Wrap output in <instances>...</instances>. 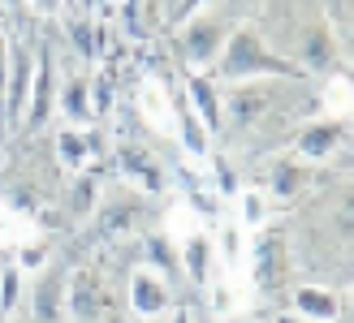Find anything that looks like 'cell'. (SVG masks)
<instances>
[{
  "label": "cell",
  "mask_w": 354,
  "mask_h": 323,
  "mask_svg": "<svg viewBox=\"0 0 354 323\" xmlns=\"http://www.w3.org/2000/svg\"><path fill=\"white\" fill-rule=\"evenodd\" d=\"M212 78H216V86H234V82H255V78H298V69L268 48L255 17H238L229 26V39L221 48L216 65H212Z\"/></svg>",
  "instance_id": "1"
},
{
  "label": "cell",
  "mask_w": 354,
  "mask_h": 323,
  "mask_svg": "<svg viewBox=\"0 0 354 323\" xmlns=\"http://www.w3.org/2000/svg\"><path fill=\"white\" fill-rule=\"evenodd\" d=\"M234 22L238 17H229L225 0L221 5H203V9L186 13L182 22H173V57H177V65H182L186 74H212V65H216Z\"/></svg>",
  "instance_id": "2"
},
{
  "label": "cell",
  "mask_w": 354,
  "mask_h": 323,
  "mask_svg": "<svg viewBox=\"0 0 354 323\" xmlns=\"http://www.w3.org/2000/svg\"><path fill=\"white\" fill-rule=\"evenodd\" d=\"M246 263H251V284L263 293V297H286V276H290V246L286 237L263 224L259 233H251V242H246Z\"/></svg>",
  "instance_id": "3"
},
{
  "label": "cell",
  "mask_w": 354,
  "mask_h": 323,
  "mask_svg": "<svg viewBox=\"0 0 354 323\" xmlns=\"http://www.w3.org/2000/svg\"><path fill=\"white\" fill-rule=\"evenodd\" d=\"M113 164L121 173V182H126V190L134 194H147V199H156V194H165L169 190V168H165V159L156 155L151 147H143V142H134V138H121L113 142Z\"/></svg>",
  "instance_id": "4"
},
{
  "label": "cell",
  "mask_w": 354,
  "mask_h": 323,
  "mask_svg": "<svg viewBox=\"0 0 354 323\" xmlns=\"http://www.w3.org/2000/svg\"><path fill=\"white\" fill-rule=\"evenodd\" d=\"M350 147V117H307L290 138V151L307 164H324L333 155H346Z\"/></svg>",
  "instance_id": "5"
},
{
  "label": "cell",
  "mask_w": 354,
  "mask_h": 323,
  "mask_svg": "<svg viewBox=\"0 0 354 323\" xmlns=\"http://www.w3.org/2000/svg\"><path fill=\"white\" fill-rule=\"evenodd\" d=\"M57 117V43H35V78L22 117V134H39Z\"/></svg>",
  "instance_id": "6"
},
{
  "label": "cell",
  "mask_w": 354,
  "mask_h": 323,
  "mask_svg": "<svg viewBox=\"0 0 354 323\" xmlns=\"http://www.w3.org/2000/svg\"><path fill=\"white\" fill-rule=\"evenodd\" d=\"M30 78H35V43H17L9 52V78H5V99H0V130L5 134H22V117H26V99H30Z\"/></svg>",
  "instance_id": "7"
},
{
  "label": "cell",
  "mask_w": 354,
  "mask_h": 323,
  "mask_svg": "<svg viewBox=\"0 0 354 323\" xmlns=\"http://www.w3.org/2000/svg\"><path fill=\"white\" fill-rule=\"evenodd\" d=\"M177 306V293H173V280L160 276L156 267H130L126 272V311L134 319H165Z\"/></svg>",
  "instance_id": "8"
},
{
  "label": "cell",
  "mask_w": 354,
  "mask_h": 323,
  "mask_svg": "<svg viewBox=\"0 0 354 323\" xmlns=\"http://www.w3.org/2000/svg\"><path fill=\"white\" fill-rule=\"evenodd\" d=\"M57 117L61 125H100L91 108V65H61L57 61Z\"/></svg>",
  "instance_id": "9"
},
{
  "label": "cell",
  "mask_w": 354,
  "mask_h": 323,
  "mask_svg": "<svg viewBox=\"0 0 354 323\" xmlns=\"http://www.w3.org/2000/svg\"><path fill=\"white\" fill-rule=\"evenodd\" d=\"M104 315V276L100 267L78 263L65 272V323H100Z\"/></svg>",
  "instance_id": "10"
},
{
  "label": "cell",
  "mask_w": 354,
  "mask_h": 323,
  "mask_svg": "<svg viewBox=\"0 0 354 323\" xmlns=\"http://www.w3.org/2000/svg\"><path fill=\"white\" fill-rule=\"evenodd\" d=\"M26 319L30 323H65V267L44 263L26 276Z\"/></svg>",
  "instance_id": "11"
},
{
  "label": "cell",
  "mask_w": 354,
  "mask_h": 323,
  "mask_svg": "<svg viewBox=\"0 0 354 323\" xmlns=\"http://www.w3.org/2000/svg\"><path fill=\"white\" fill-rule=\"evenodd\" d=\"M311 186H315V164L298 159L294 151L277 155L268 164V173H263V182H259V190L268 194V203H298L311 194Z\"/></svg>",
  "instance_id": "12"
},
{
  "label": "cell",
  "mask_w": 354,
  "mask_h": 323,
  "mask_svg": "<svg viewBox=\"0 0 354 323\" xmlns=\"http://www.w3.org/2000/svg\"><path fill=\"white\" fill-rule=\"evenodd\" d=\"M104 138L95 125H57V134H52V151H57V168L65 173H82L91 168L95 159H104Z\"/></svg>",
  "instance_id": "13"
},
{
  "label": "cell",
  "mask_w": 354,
  "mask_h": 323,
  "mask_svg": "<svg viewBox=\"0 0 354 323\" xmlns=\"http://www.w3.org/2000/svg\"><path fill=\"white\" fill-rule=\"evenodd\" d=\"M286 306L294 315H303L311 323H346V289L337 284H290L286 289Z\"/></svg>",
  "instance_id": "14"
},
{
  "label": "cell",
  "mask_w": 354,
  "mask_h": 323,
  "mask_svg": "<svg viewBox=\"0 0 354 323\" xmlns=\"http://www.w3.org/2000/svg\"><path fill=\"white\" fill-rule=\"evenodd\" d=\"M177 272H182L194 289H203L216 272V250H212V233L190 228L186 237H177Z\"/></svg>",
  "instance_id": "15"
},
{
  "label": "cell",
  "mask_w": 354,
  "mask_h": 323,
  "mask_svg": "<svg viewBox=\"0 0 354 323\" xmlns=\"http://www.w3.org/2000/svg\"><path fill=\"white\" fill-rule=\"evenodd\" d=\"M182 104L207 125V134H221V86L212 74H186L182 69Z\"/></svg>",
  "instance_id": "16"
},
{
  "label": "cell",
  "mask_w": 354,
  "mask_h": 323,
  "mask_svg": "<svg viewBox=\"0 0 354 323\" xmlns=\"http://www.w3.org/2000/svg\"><path fill=\"white\" fill-rule=\"evenodd\" d=\"M173 104H177V95L169 91L160 78H143V82H138L134 112H143V125L151 134H169L173 138Z\"/></svg>",
  "instance_id": "17"
},
{
  "label": "cell",
  "mask_w": 354,
  "mask_h": 323,
  "mask_svg": "<svg viewBox=\"0 0 354 323\" xmlns=\"http://www.w3.org/2000/svg\"><path fill=\"white\" fill-rule=\"evenodd\" d=\"M100 203H104V182H100V173H91V168L69 173V186H65V211H69V220L86 224V220L100 211Z\"/></svg>",
  "instance_id": "18"
},
{
  "label": "cell",
  "mask_w": 354,
  "mask_h": 323,
  "mask_svg": "<svg viewBox=\"0 0 354 323\" xmlns=\"http://www.w3.org/2000/svg\"><path fill=\"white\" fill-rule=\"evenodd\" d=\"M173 138H177V147L186 151V159H194V164H203V159L212 155V134H207V125L182 104V95H177V104H173Z\"/></svg>",
  "instance_id": "19"
},
{
  "label": "cell",
  "mask_w": 354,
  "mask_h": 323,
  "mask_svg": "<svg viewBox=\"0 0 354 323\" xmlns=\"http://www.w3.org/2000/svg\"><path fill=\"white\" fill-rule=\"evenodd\" d=\"M246 242H251V233H246L238 220H229L216 228V237H212V250H216V263L225 272H242L246 267Z\"/></svg>",
  "instance_id": "20"
},
{
  "label": "cell",
  "mask_w": 354,
  "mask_h": 323,
  "mask_svg": "<svg viewBox=\"0 0 354 323\" xmlns=\"http://www.w3.org/2000/svg\"><path fill=\"white\" fill-rule=\"evenodd\" d=\"M234 203H238V224L246 233H259L263 224H272V203H268V194L259 186H242L234 194Z\"/></svg>",
  "instance_id": "21"
},
{
  "label": "cell",
  "mask_w": 354,
  "mask_h": 323,
  "mask_svg": "<svg viewBox=\"0 0 354 323\" xmlns=\"http://www.w3.org/2000/svg\"><path fill=\"white\" fill-rule=\"evenodd\" d=\"M143 267H156L160 276H169V280H177L182 272H177V242L169 237V233L160 228V233H147L143 237V259H138Z\"/></svg>",
  "instance_id": "22"
},
{
  "label": "cell",
  "mask_w": 354,
  "mask_h": 323,
  "mask_svg": "<svg viewBox=\"0 0 354 323\" xmlns=\"http://www.w3.org/2000/svg\"><path fill=\"white\" fill-rule=\"evenodd\" d=\"M22 293H26V272L17 267L13 255H0V319L22 311Z\"/></svg>",
  "instance_id": "23"
},
{
  "label": "cell",
  "mask_w": 354,
  "mask_h": 323,
  "mask_svg": "<svg viewBox=\"0 0 354 323\" xmlns=\"http://www.w3.org/2000/svg\"><path fill=\"white\" fill-rule=\"evenodd\" d=\"M13 259H17V267H22V272L30 276V272H39V267H44V263H48L52 255H48V246H44L39 237H26V242H17Z\"/></svg>",
  "instance_id": "24"
},
{
  "label": "cell",
  "mask_w": 354,
  "mask_h": 323,
  "mask_svg": "<svg viewBox=\"0 0 354 323\" xmlns=\"http://www.w3.org/2000/svg\"><path fill=\"white\" fill-rule=\"evenodd\" d=\"M9 52H13V35L5 30V22H0V99H5V78H9Z\"/></svg>",
  "instance_id": "25"
},
{
  "label": "cell",
  "mask_w": 354,
  "mask_h": 323,
  "mask_svg": "<svg viewBox=\"0 0 354 323\" xmlns=\"http://www.w3.org/2000/svg\"><path fill=\"white\" fill-rule=\"evenodd\" d=\"M160 323H199V319H194V306H186V302H177V306L160 319Z\"/></svg>",
  "instance_id": "26"
},
{
  "label": "cell",
  "mask_w": 354,
  "mask_h": 323,
  "mask_svg": "<svg viewBox=\"0 0 354 323\" xmlns=\"http://www.w3.org/2000/svg\"><path fill=\"white\" fill-rule=\"evenodd\" d=\"M268 323H311V319H303V315H294L290 306H281V311H272V315H268Z\"/></svg>",
  "instance_id": "27"
},
{
  "label": "cell",
  "mask_w": 354,
  "mask_h": 323,
  "mask_svg": "<svg viewBox=\"0 0 354 323\" xmlns=\"http://www.w3.org/2000/svg\"><path fill=\"white\" fill-rule=\"evenodd\" d=\"M0 323H30V319H22V315H5Z\"/></svg>",
  "instance_id": "28"
},
{
  "label": "cell",
  "mask_w": 354,
  "mask_h": 323,
  "mask_svg": "<svg viewBox=\"0 0 354 323\" xmlns=\"http://www.w3.org/2000/svg\"><path fill=\"white\" fill-rule=\"evenodd\" d=\"M134 323H160V319H134Z\"/></svg>",
  "instance_id": "29"
},
{
  "label": "cell",
  "mask_w": 354,
  "mask_h": 323,
  "mask_svg": "<svg viewBox=\"0 0 354 323\" xmlns=\"http://www.w3.org/2000/svg\"><path fill=\"white\" fill-rule=\"evenodd\" d=\"M238 323H255V319H238Z\"/></svg>",
  "instance_id": "30"
}]
</instances>
